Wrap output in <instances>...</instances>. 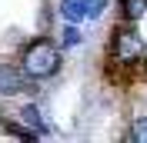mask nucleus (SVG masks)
I'll list each match as a JSON object with an SVG mask.
<instances>
[{
    "mask_svg": "<svg viewBox=\"0 0 147 143\" xmlns=\"http://www.w3.org/2000/svg\"><path fill=\"white\" fill-rule=\"evenodd\" d=\"M17 63H20V70H24V77L50 83L64 70V47L57 43V40H50L47 33H40L34 40H27V43H20Z\"/></svg>",
    "mask_w": 147,
    "mask_h": 143,
    "instance_id": "obj_1",
    "label": "nucleus"
},
{
    "mask_svg": "<svg viewBox=\"0 0 147 143\" xmlns=\"http://www.w3.org/2000/svg\"><path fill=\"white\" fill-rule=\"evenodd\" d=\"M107 57H114L120 67L140 73V67L147 60V40L140 37V30L134 23L117 20V27L110 30V37H107Z\"/></svg>",
    "mask_w": 147,
    "mask_h": 143,
    "instance_id": "obj_2",
    "label": "nucleus"
},
{
    "mask_svg": "<svg viewBox=\"0 0 147 143\" xmlns=\"http://www.w3.org/2000/svg\"><path fill=\"white\" fill-rule=\"evenodd\" d=\"M17 120L27 126V130H34L37 140H50V136H54V123H50V116L44 113L40 100H27V103H20V107H17Z\"/></svg>",
    "mask_w": 147,
    "mask_h": 143,
    "instance_id": "obj_3",
    "label": "nucleus"
},
{
    "mask_svg": "<svg viewBox=\"0 0 147 143\" xmlns=\"http://www.w3.org/2000/svg\"><path fill=\"white\" fill-rule=\"evenodd\" d=\"M24 90H27V77L20 70V63L0 60V97L13 100V97H24Z\"/></svg>",
    "mask_w": 147,
    "mask_h": 143,
    "instance_id": "obj_4",
    "label": "nucleus"
},
{
    "mask_svg": "<svg viewBox=\"0 0 147 143\" xmlns=\"http://www.w3.org/2000/svg\"><path fill=\"white\" fill-rule=\"evenodd\" d=\"M114 7H117V20L124 23H137L147 17V0H114Z\"/></svg>",
    "mask_w": 147,
    "mask_h": 143,
    "instance_id": "obj_5",
    "label": "nucleus"
},
{
    "mask_svg": "<svg viewBox=\"0 0 147 143\" xmlns=\"http://www.w3.org/2000/svg\"><path fill=\"white\" fill-rule=\"evenodd\" d=\"M120 140H127V143H147V113L134 116L127 123V130L120 133Z\"/></svg>",
    "mask_w": 147,
    "mask_h": 143,
    "instance_id": "obj_6",
    "label": "nucleus"
},
{
    "mask_svg": "<svg viewBox=\"0 0 147 143\" xmlns=\"http://www.w3.org/2000/svg\"><path fill=\"white\" fill-rule=\"evenodd\" d=\"M57 43L64 47V50H77L84 43V33H80V23H64L60 20V40Z\"/></svg>",
    "mask_w": 147,
    "mask_h": 143,
    "instance_id": "obj_7",
    "label": "nucleus"
},
{
    "mask_svg": "<svg viewBox=\"0 0 147 143\" xmlns=\"http://www.w3.org/2000/svg\"><path fill=\"white\" fill-rule=\"evenodd\" d=\"M3 133L10 136V140H20V143H37V136H34V130H27V126L20 123V120H3V126H0Z\"/></svg>",
    "mask_w": 147,
    "mask_h": 143,
    "instance_id": "obj_8",
    "label": "nucleus"
},
{
    "mask_svg": "<svg viewBox=\"0 0 147 143\" xmlns=\"http://www.w3.org/2000/svg\"><path fill=\"white\" fill-rule=\"evenodd\" d=\"M57 17L64 23H84V10L77 0H57Z\"/></svg>",
    "mask_w": 147,
    "mask_h": 143,
    "instance_id": "obj_9",
    "label": "nucleus"
},
{
    "mask_svg": "<svg viewBox=\"0 0 147 143\" xmlns=\"http://www.w3.org/2000/svg\"><path fill=\"white\" fill-rule=\"evenodd\" d=\"M84 10V20H100L110 7H114V0H77Z\"/></svg>",
    "mask_w": 147,
    "mask_h": 143,
    "instance_id": "obj_10",
    "label": "nucleus"
},
{
    "mask_svg": "<svg viewBox=\"0 0 147 143\" xmlns=\"http://www.w3.org/2000/svg\"><path fill=\"white\" fill-rule=\"evenodd\" d=\"M50 17H54V10H50V7L40 10V33H47V30H50Z\"/></svg>",
    "mask_w": 147,
    "mask_h": 143,
    "instance_id": "obj_11",
    "label": "nucleus"
},
{
    "mask_svg": "<svg viewBox=\"0 0 147 143\" xmlns=\"http://www.w3.org/2000/svg\"><path fill=\"white\" fill-rule=\"evenodd\" d=\"M140 73H144V80H147V60H144V67H140Z\"/></svg>",
    "mask_w": 147,
    "mask_h": 143,
    "instance_id": "obj_12",
    "label": "nucleus"
}]
</instances>
